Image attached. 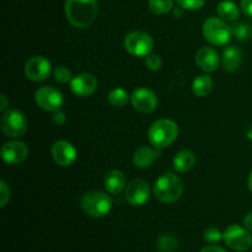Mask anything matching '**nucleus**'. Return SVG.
Returning a JSON list of instances; mask_svg holds the SVG:
<instances>
[{
    "mask_svg": "<svg viewBox=\"0 0 252 252\" xmlns=\"http://www.w3.org/2000/svg\"><path fill=\"white\" fill-rule=\"evenodd\" d=\"M29 153L30 150L26 143L19 139L6 142L0 150L1 159L9 165H19L24 162L29 157Z\"/></svg>",
    "mask_w": 252,
    "mask_h": 252,
    "instance_id": "14",
    "label": "nucleus"
},
{
    "mask_svg": "<svg viewBox=\"0 0 252 252\" xmlns=\"http://www.w3.org/2000/svg\"><path fill=\"white\" fill-rule=\"evenodd\" d=\"M25 76L33 83L47 80L52 74V64L46 57L34 56L26 62L24 68Z\"/></svg>",
    "mask_w": 252,
    "mask_h": 252,
    "instance_id": "10",
    "label": "nucleus"
},
{
    "mask_svg": "<svg viewBox=\"0 0 252 252\" xmlns=\"http://www.w3.org/2000/svg\"><path fill=\"white\" fill-rule=\"evenodd\" d=\"M51 154L54 162L62 167H69L76 161L78 152L75 147L68 140H57L51 148Z\"/></svg>",
    "mask_w": 252,
    "mask_h": 252,
    "instance_id": "13",
    "label": "nucleus"
},
{
    "mask_svg": "<svg viewBox=\"0 0 252 252\" xmlns=\"http://www.w3.org/2000/svg\"><path fill=\"white\" fill-rule=\"evenodd\" d=\"M213 79L208 74H202L198 75L192 83V91L198 97H206L213 90Z\"/></svg>",
    "mask_w": 252,
    "mask_h": 252,
    "instance_id": "22",
    "label": "nucleus"
},
{
    "mask_svg": "<svg viewBox=\"0 0 252 252\" xmlns=\"http://www.w3.org/2000/svg\"><path fill=\"white\" fill-rule=\"evenodd\" d=\"M161 152L160 149L155 147H140L139 149L135 150L134 155H133V162H134L135 167L138 169H148L153 165V162L157 159H159Z\"/></svg>",
    "mask_w": 252,
    "mask_h": 252,
    "instance_id": "17",
    "label": "nucleus"
},
{
    "mask_svg": "<svg viewBox=\"0 0 252 252\" xmlns=\"http://www.w3.org/2000/svg\"><path fill=\"white\" fill-rule=\"evenodd\" d=\"M36 105L47 112H56L62 108L64 103L63 94L53 86H41L34 93Z\"/></svg>",
    "mask_w": 252,
    "mask_h": 252,
    "instance_id": "9",
    "label": "nucleus"
},
{
    "mask_svg": "<svg viewBox=\"0 0 252 252\" xmlns=\"http://www.w3.org/2000/svg\"><path fill=\"white\" fill-rule=\"evenodd\" d=\"M248 187L249 189L252 192V171L250 172V175H249V179H248Z\"/></svg>",
    "mask_w": 252,
    "mask_h": 252,
    "instance_id": "38",
    "label": "nucleus"
},
{
    "mask_svg": "<svg viewBox=\"0 0 252 252\" xmlns=\"http://www.w3.org/2000/svg\"><path fill=\"white\" fill-rule=\"evenodd\" d=\"M179 132V126L175 121L161 118V120L155 121L150 126L148 130V139H149L150 145L158 149H164L176 142Z\"/></svg>",
    "mask_w": 252,
    "mask_h": 252,
    "instance_id": "3",
    "label": "nucleus"
},
{
    "mask_svg": "<svg viewBox=\"0 0 252 252\" xmlns=\"http://www.w3.org/2000/svg\"><path fill=\"white\" fill-rule=\"evenodd\" d=\"M148 5L155 15H166L174 10V0H149Z\"/></svg>",
    "mask_w": 252,
    "mask_h": 252,
    "instance_id": "24",
    "label": "nucleus"
},
{
    "mask_svg": "<svg viewBox=\"0 0 252 252\" xmlns=\"http://www.w3.org/2000/svg\"><path fill=\"white\" fill-rule=\"evenodd\" d=\"M220 63L224 70L233 73V71L238 70L240 68L241 63H243V53L235 46L226 47L223 51V54H221Z\"/></svg>",
    "mask_w": 252,
    "mask_h": 252,
    "instance_id": "19",
    "label": "nucleus"
},
{
    "mask_svg": "<svg viewBox=\"0 0 252 252\" xmlns=\"http://www.w3.org/2000/svg\"><path fill=\"white\" fill-rule=\"evenodd\" d=\"M64 11L71 26L76 29H88L97 17V0H65Z\"/></svg>",
    "mask_w": 252,
    "mask_h": 252,
    "instance_id": "1",
    "label": "nucleus"
},
{
    "mask_svg": "<svg viewBox=\"0 0 252 252\" xmlns=\"http://www.w3.org/2000/svg\"><path fill=\"white\" fill-rule=\"evenodd\" d=\"M126 199L133 207H142L149 201L152 189L144 179H134L125 189Z\"/></svg>",
    "mask_w": 252,
    "mask_h": 252,
    "instance_id": "11",
    "label": "nucleus"
},
{
    "mask_svg": "<svg viewBox=\"0 0 252 252\" xmlns=\"http://www.w3.org/2000/svg\"><path fill=\"white\" fill-rule=\"evenodd\" d=\"M10 196H11V191H10L9 185L6 184L5 180L0 181V207L4 208L10 201Z\"/></svg>",
    "mask_w": 252,
    "mask_h": 252,
    "instance_id": "31",
    "label": "nucleus"
},
{
    "mask_svg": "<svg viewBox=\"0 0 252 252\" xmlns=\"http://www.w3.org/2000/svg\"><path fill=\"white\" fill-rule=\"evenodd\" d=\"M240 10L241 9L236 5V2L231 1V0H223L217 6V14L224 21L231 22L239 19V16H240Z\"/></svg>",
    "mask_w": 252,
    "mask_h": 252,
    "instance_id": "21",
    "label": "nucleus"
},
{
    "mask_svg": "<svg viewBox=\"0 0 252 252\" xmlns=\"http://www.w3.org/2000/svg\"><path fill=\"white\" fill-rule=\"evenodd\" d=\"M197 162L196 154H194L192 150L184 149L180 150L174 158V161H172V165H174L175 171L179 172V174H185V172L191 171L194 167Z\"/></svg>",
    "mask_w": 252,
    "mask_h": 252,
    "instance_id": "20",
    "label": "nucleus"
},
{
    "mask_svg": "<svg viewBox=\"0 0 252 252\" xmlns=\"http://www.w3.org/2000/svg\"><path fill=\"white\" fill-rule=\"evenodd\" d=\"M184 10H185V9H182L181 6L174 7V10H172V14H174L175 17H177V19H180V17L184 16Z\"/></svg>",
    "mask_w": 252,
    "mask_h": 252,
    "instance_id": "37",
    "label": "nucleus"
},
{
    "mask_svg": "<svg viewBox=\"0 0 252 252\" xmlns=\"http://www.w3.org/2000/svg\"><path fill=\"white\" fill-rule=\"evenodd\" d=\"M199 252H226V250H224L223 248H220L218 245H209L202 249Z\"/></svg>",
    "mask_w": 252,
    "mask_h": 252,
    "instance_id": "35",
    "label": "nucleus"
},
{
    "mask_svg": "<svg viewBox=\"0 0 252 252\" xmlns=\"http://www.w3.org/2000/svg\"><path fill=\"white\" fill-rule=\"evenodd\" d=\"M52 121H53L54 125L57 126H63L64 123L66 122V116L65 113L63 112V111H56V112H53V115H52Z\"/></svg>",
    "mask_w": 252,
    "mask_h": 252,
    "instance_id": "32",
    "label": "nucleus"
},
{
    "mask_svg": "<svg viewBox=\"0 0 252 252\" xmlns=\"http://www.w3.org/2000/svg\"><path fill=\"white\" fill-rule=\"evenodd\" d=\"M145 66H147L149 70L152 71H158L161 69L162 66V59L160 58L159 54H155V53H150L149 56L145 57Z\"/></svg>",
    "mask_w": 252,
    "mask_h": 252,
    "instance_id": "29",
    "label": "nucleus"
},
{
    "mask_svg": "<svg viewBox=\"0 0 252 252\" xmlns=\"http://www.w3.org/2000/svg\"><path fill=\"white\" fill-rule=\"evenodd\" d=\"M231 31H233V36L235 37L236 39H239V41H243V42L250 39L252 36L251 25L244 24V22L233 25V26H231Z\"/></svg>",
    "mask_w": 252,
    "mask_h": 252,
    "instance_id": "25",
    "label": "nucleus"
},
{
    "mask_svg": "<svg viewBox=\"0 0 252 252\" xmlns=\"http://www.w3.org/2000/svg\"><path fill=\"white\" fill-rule=\"evenodd\" d=\"M107 101L113 107H125L130 102V95L122 88H115L107 94Z\"/></svg>",
    "mask_w": 252,
    "mask_h": 252,
    "instance_id": "23",
    "label": "nucleus"
},
{
    "mask_svg": "<svg viewBox=\"0 0 252 252\" xmlns=\"http://www.w3.org/2000/svg\"><path fill=\"white\" fill-rule=\"evenodd\" d=\"M177 240L175 236L171 234H162L159 239H158V248L162 252H171L176 249Z\"/></svg>",
    "mask_w": 252,
    "mask_h": 252,
    "instance_id": "26",
    "label": "nucleus"
},
{
    "mask_svg": "<svg viewBox=\"0 0 252 252\" xmlns=\"http://www.w3.org/2000/svg\"><path fill=\"white\" fill-rule=\"evenodd\" d=\"M243 223H244V226H245L249 231H251L252 233V212L251 213L246 214L245 218H244V220H243Z\"/></svg>",
    "mask_w": 252,
    "mask_h": 252,
    "instance_id": "36",
    "label": "nucleus"
},
{
    "mask_svg": "<svg viewBox=\"0 0 252 252\" xmlns=\"http://www.w3.org/2000/svg\"><path fill=\"white\" fill-rule=\"evenodd\" d=\"M53 78L57 83L68 84L73 79V75H71V71L66 66L59 65L53 70Z\"/></svg>",
    "mask_w": 252,
    "mask_h": 252,
    "instance_id": "27",
    "label": "nucleus"
},
{
    "mask_svg": "<svg viewBox=\"0 0 252 252\" xmlns=\"http://www.w3.org/2000/svg\"><path fill=\"white\" fill-rule=\"evenodd\" d=\"M80 206L88 216L93 218H102L112 209V199L108 196V192L89 191L81 197Z\"/></svg>",
    "mask_w": 252,
    "mask_h": 252,
    "instance_id": "5",
    "label": "nucleus"
},
{
    "mask_svg": "<svg viewBox=\"0 0 252 252\" xmlns=\"http://www.w3.org/2000/svg\"><path fill=\"white\" fill-rule=\"evenodd\" d=\"M202 33L204 39L209 44L216 47L225 46L233 37L231 26L226 24L223 19L217 16H211L203 22L202 26Z\"/></svg>",
    "mask_w": 252,
    "mask_h": 252,
    "instance_id": "4",
    "label": "nucleus"
},
{
    "mask_svg": "<svg viewBox=\"0 0 252 252\" xmlns=\"http://www.w3.org/2000/svg\"><path fill=\"white\" fill-rule=\"evenodd\" d=\"M197 66L204 73L209 74L213 73L218 69L219 63H220V57L218 52L213 47H201L197 51L196 57H194Z\"/></svg>",
    "mask_w": 252,
    "mask_h": 252,
    "instance_id": "16",
    "label": "nucleus"
},
{
    "mask_svg": "<svg viewBox=\"0 0 252 252\" xmlns=\"http://www.w3.org/2000/svg\"><path fill=\"white\" fill-rule=\"evenodd\" d=\"M184 182L177 175L167 172L160 176L153 186L155 199L161 203L171 204L179 201L184 194Z\"/></svg>",
    "mask_w": 252,
    "mask_h": 252,
    "instance_id": "2",
    "label": "nucleus"
},
{
    "mask_svg": "<svg viewBox=\"0 0 252 252\" xmlns=\"http://www.w3.org/2000/svg\"><path fill=\"white\" fill-rule=\"evenodd\" d=\"M125 49L133 57H147L153 53L154 39L145 31H130L126 34L123 41Z\"/></svg>",
    "mask_w": 252,
    "mask_h": 252,
    "instance_id": "7",
    "label": "nucleus"
},
{
    "mask_svg": "<svg viewBox=\"0 0 252 252\" xmlns=\"http://www.w3.org/2000/svg\"><path fill=\"white\" fill-rule=\"evenodd\" d=\"M177 5L185 10H199L204 6L206 0H176Z\"/></svg>",
    "mask_w": 252,
    "mask_h": 252,
    "instance_id": "30",
    "label": "nucleus"
},
{
    "mask_svg": "<svg viewBox=\"0 0 252 252\" xmlns=\"http://www.w3.org/2000/svg\"><path fill=\"white\" fill-rule=\"evenodd\" d=\"M0 127L6 137L19 139L26 134L29 128V121L24 112L19 110H7L2 113L0 120Z\"/></svg>",
    "mask_w": 252,
    "mask_h": 252,
    "instance_id": "6",
    "label": "nucleus"
},
{
    "mask_svg": "<svg viewBox=\"0 0 252 252\" xmlns=\"http://www.w3.org/2000/svg\"><path fill=\"white\" fill-rule=\"evenodd\" d=\"M133 108L140 113H152L159 105L157 94L148 88H138L130 94Z\"/></svg>",
    "mask_w": 252,
    "mask_h": 252,
    "instance_id": "12",
    "label": "nucleus"
},
{
    "mask_svg": "<svg viewBox=\"0 0 252 252\" xmlns=\"http://www.w3.org/2000/svg\"><path fill=\"white\" fill-rule=\"evenodd\" d=\"M106 192L110 194H118L127 187V179L121 170H111L106 174L103 180Z\"/></svg>",
    "mask_w": 252,
    "mask_h": 252,
    "instance_id": "18",
    "label": "nucleus"
},
{
    "mask_svg": "<svg viewBox=\"0 0 252 252\" xmlns=\"http://www.w3.org/2000/svg\"><path fill=\"white\" fill-rule=\"evenodd\" d=\"M70 90L78 97H89L97 90V79L90 73H81L73 76L70 83Z\"/></svg>",
    "mask_w": 252,
    "mask_h": 252,
    "instance_id": "15",
    "label": "nucleus"
},
{
    "mask_svg": "<svg viewBox=\"0 0 252 252\" xmlns=\"http://www.w3.org/2000/svg\"><path fill=\"white\" fill-rule=\"evenodd\" d=\"M203 239L206 243L211 244V245H217L223 240V233L218 228H208L203 233Z\"/></svg>",
    "mask_w": 252,
    "mask_h": 252,
    "instance_id": "28",
    "label": "nucleus"
},
{
    "mask_svg": "<svg viewBox=\"0 0 252 252\" xmlns=\"http://www.w3.org/2000/svg\"><path fill=\"white\" fill-rule=\"evenodd\" d=\"M9 106H10V101L7 100L6 95H5V94H1V95H0V110H1V112L4 113L6 112L7 110H10Z\"/></svg>",
    "mask_w": 252,
    "mask_h": 252,
    "instance_id": "34",
    "label": "nucleus"
},
{
    "mask_svg": "<svg viewBox=\"0 0 252 252\" xmlns=\"http://www.w3.org/2000/svg\"><path fill=\"white\" fill-rule=\"evenodd\" d=\"M240 9L244 14L252 17V0H241Z\"/></svg>",
    "mask_w": 252,
    "mask_h": 252,
    "instance_id": "33",
    "label": "nucleus"
},
{
    "mask_svg": "<svg viewBox=\"0 0 252 252\" xmlns=\"http://www.w3.org/2000/svg\"><path fill=\"white\" fill-rule=\"evenodd\" d=\"M223 241L231 250L245 252L250 250L252 246L251 231L239 224H231L224 230Z\"/></svg>",
    "mask_w": 252,
    "mask_h": 252,
    "instance_id": "8",
    "label": "nucleus"
}]
</instances>
